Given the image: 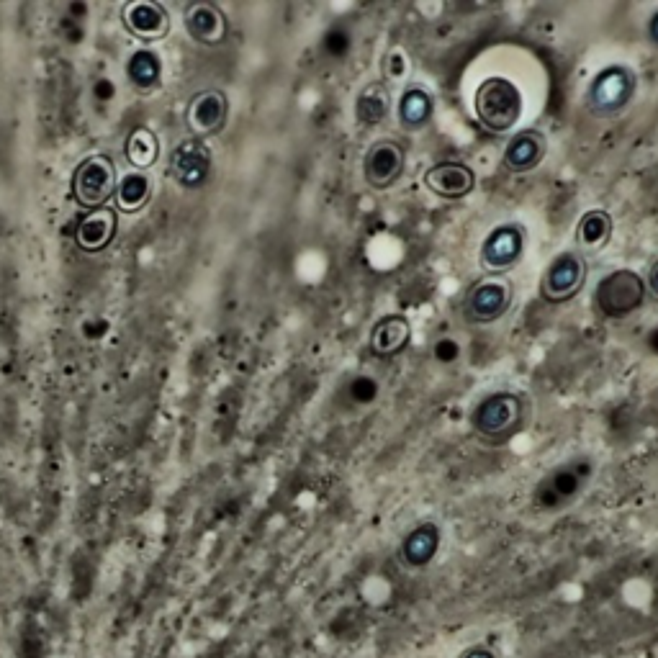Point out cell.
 Here are the masks:
<instances>
[{
  "mask_svg": "<svg viewBox=\"0 0 658 658\" xmlns=\"http://www.w3.org/2000/svg\"><path fill=\"white\" fill-rule=\"evenodd\" d=\"M522 90L504 75H489L473 93L476 119L491 134L512 132L522 119Z\"/></svg>",
  "mask_w": 658,
  "mask_h": 658,
  "instance_id": "obj_1",
  "label": "cell"
},
{
  "mask_svg": "<svg viewBox=\"0 0 658 658\" xmlns=\"http://www.w3.org/2000/svg\"><path fill=\"white\" fill-rule=\"evenodd\" d=\"M638 75L628 65H607L597 72L584 93V108L594 119H615L633 103Z\"/></svg>",
  "mask_w": 658,
  "mask_h": 658,
  "instance_id": "obj_2",
  "label": "cell"
},
{
  "mask_svg": "<svg viewBox=\"0 0 658 658\" xmlns=\"http://www.w3.org/2000/svg\"><path fill=\"white\" fill-rule=\"evenodd\" d=\"M525 422V401L515 391H494L476 404L471 414L473 432L489 443H504L515 437Z\"/></svg>",
  "mask_w": 658,
  "mask_h": 658,
  "instance_id": "obj_3",
  "label": "cell"
},
{
  "mask_svg": "<svg viewBox=\"0 0 658 658\" xmlns=\"http://www.w3.org/2000/svg\"><path fill=\"white\" fill-rule=\"evenodd\" d=\"M646 278L630 268H617L599 278L594 288V309L605 319L620 322L646 304Z\"/></svg>",
  "mask_w": 658,
  "mask_h": 658,
  "instance_id": "obj_4",
  "label": "cell"
},
{
  "mask_svg": "<svg viewBox=\"0 0 658 658\" xmlns=\"http://www.w3.org/2000/svg\"><path fill=\"white\" fill-rule=\"evenodd\" d=\"M587 283V260L576 250L558 252L540 278V299L548 304H566L581 294Z\"/></svg>",
  "mask_w": 658,
  "mask_h": 658,
  "instance_id": "obj_5",
  "label": "cell"
},
{
  "mask_svg": "<svg viewBox=\"0 0 658 658\" xmlns=\"http://www.w3.org/2000/svg\"><path fill=\"white\" fill-rule=\"evenodd\" d=\"M512 299H515L512 283L502 278H484L468 288L463 299V317L471 324H494L509 312Z\"/></svg>",
  "mask_w": 658,
  "mask_h": 658,
  "instance_id": "obj_6",
  "label": "cell"
},
{
  "mask_svg": "<svg viewBox=\"0 0 658 658\" xmlns=\"http://www.w3.org/2000/svg\"><path fill=\"white\" fill-rule=\"evenodd\" d=\"M527 232L522 224L507 222L491 229L486 240L481 242L479 263L486 273H507L515 268L525 255Z\"/></svg>",
  "mask_w": 658,
  "mask_h": 658,
  "instance_id": "obj_7",
  "label": "cell"
},
{
  "mask_svg": "<svg viewBox=\"0 0 658 658\" xmlns=\"http://www.w3.org/2000/svg\"><path fill=\"white\" fill-rule=\"evenodd\" d=\"M404 165L407 152L396 139H376L363 157V180L373 191H389L404 175Z\"/></svg>",
  "mask_w": 658,
  "mask_h": 658,
  "instance_id": "obj_8",
  "label": "cell"
},
{
  "mask_svg": "<svg viewBox=\"0 0 658 658\" xmlns=\"http://www.w3.org/2000/svg\"><path fill=\"white\" fill-rule=\"evenodd\" d=\"M72 191H75L78 204L88 206L90 211L101 209L116 191L114 162L103 155H93L80 162V168L75 170V180H72Z\"/></svg>",
  "mask_w": 658,
  "mask_h": 658,
  "instance_id": "obj_9",
  "label": "cell"
},
{
  "mask_svg": "<svg viewBox=\"0 0 658 658\" xmlns=\"http://www.w3.org/2000/svg\"><path fill=\"white\" fill-rule=\"evenodd\" d=\"M427 191L435 193L437 198L445 201H461L476 188V173L466 162H437L425 173Z\"/></svg>",
  "mask_w": 658,
  "mask_h": 658,
  "instance_id": "obj_10",
  "label": "cell"
},
{
  "mask_svg": "<svg viewBox=\"0 0 658 658\" xmlns=\"http://www.w3.org/2000/svg\"><path fill=\"white\" fill-rule=\"evenodd\" d=\"M545 152H548V137L540 129H522L504 147L502 165L512 175L533 173L545 160Z\"/></svg>",
  "mask_w": 658,
  "mask_h": 658,
  "instance_id": "obj_11",
  "label": "cell"
},
{
  "mask_svg": "<svg viewBox=\"0 0 658 658\" xmlns=\"http://www.w3.org/2000/svg\"><path fill=\"white\" fill-rule=\"evenodd\" d=\"M412 345V324L404 314H386L373 324L368 335V347L376 358H396Z\"/></svg>",
  "mask_w": 658,
  "mask_h": 658,
  "instance_id": "obj_12",
  "label": "cell"
},
{
  "mask_svg": "<svg viewBox=\"0 0 658 658\" xmlns=\"http://www.w3.org/2000/svg\"><path fill=\"white\" fill-rule=\"evenodd\" d=\"M227 114L229 101L222 90H204V93H198L191 101L186 119L193 134L209 137V134H216L227 124Z\"/></svg>",
  "mask_w": 658,
  "mask_h": 658,
  "instance_id": "obj_13",
  "label": "cell"
},
{
  "mask_svg": "<svg viewBox=\"0 0 658 658\" xmlns=\"http://www.w3.org/2000/svg\"><path fill=\"white\" fill-rule=\"evenodd\" d=\"M124 24L134 36L144 39V42H155L162 39L170 29V16L160 3L152 0H134L124 8Z\"/></svg>",
  "mask_w": 658,
  "mask_h": 658,
  "instance_id": "obj_14",
  "label": "cell"
},
{
  "mask_svg": "<svg viewBox=\"0 0 658 658\" xmlns=\"http://www.w3.org/2000/svg\"><path fill=\"white\" fill-rule=\"evenodd\" d=\"M612 232H615V219L610 211L605 209H592L581 216L576 224L574 240L579 247V255H599L612 242Z\"/></svg>",
  "mask_w": 658,
  "mask_h": 658,
  "instance_id": "obj_15",
  "label": "cell"
},
{
  "mask_svg": "<svg viewBox=\"0 0 658 658\" xmlns=\"http://www.w3.org/2000/svg\"><path fill=\"white\" fill-rule=\"evenodd\" d=\"M211 152L201 142H183L173 157V173L180 186L201 188L209 178Z\"/></svg>",
  "mask_w": 658,
  "mask_h": 658,
  "instance_id": "obj_16",
  "label": "cell"
},
{
  "mask_svg": "<svg viewBox=\"0 0 658 658\" xmlns=\"http://www.w3.org/2000/svg\"><path fill=\"white\" fill-rule=\"evenodd\" d=\"M440 540H443L440 527H437L435 522H422V525H417L414 530H409L407 538L401 540V561L412 566V569H422V566H427V563L437 556Z\"/></svg>",
  "mask_w": 658,
  "mask_h": 658,
  "instance_id": "obj_17",
  "label": "cell"
},
{
  "mask_svg": "<svg viewBox=\"0 0 658 658\" xmlns=\"http://www.w3.org/2000/svg\"><path fill=\"white\" fill-rule=\"evenodd\" d=\"M435 116V98L430 96V90L419 88V85H409L401 93L399 103H396V119L407 132H419Z\"/></svg>",
  "mask_w": 658,
  "mask_h": 658,
  "instance_id": "obj_18",
  "label": "cell"
},
{
  "mask_svg": "<svg viewBox=\"0 0 658 658\" xmlns=\"http://www.w3.org/2000/svg\"><path fill=\"white\" fill-rule=\"evenodd\" d=\"M186 26L201 44H222L227 39V18L211 3H193L186 11Z\"/></svg>",
  "mask_w": 658,
  "mask_h": 658,
  "instance_id": "obj_19",
  "label": "cell"
},
{
  "mask_svg": "<svg viewBox=\"0 0 658 658\" xmlns=\"http://www.w3.org/2000/svg\"><path fill=\"white\" fill-rule=\"evenodd\" d=\"M391 111V93L389 85L383 83V80H373V83L365 85L363 90L355 98V121L358 126H365V129H373L381 121H386Z\"/></svg>",
  "mask_w": 658,
  "mask_h": 658,
  "instance_id": "obj_20",
  "label": "cell"
},
{
  "mask_svg": "<svg viewBox=\"0 0 658 658\" xmlns=\"http://www.w3.org/2000/svg\"><path fill=\"white\" fill-rule=\"evenodd\" d=\"M116 234V214L106 206L101 209H93L83 222L78 224V232H75V240L83 247L85 252H98L103 247H108V242L114 240Z\"/></svg>",
  "mask_w": 658,
  "mask_h": 658,
  "instance_id": "obj_21",
  "label": "cell"
},
{
  "mask_svg": "<svg viewBox=\"0 0 658 658\" xmlns=\"http://www.w3.org/2000/svg\"><path fill=\"white\" fill-rule=\"evenodd\" d=\"M150 178L139 170H132V173H126L124 178L116 183V204H119L121 211H137L147 204V198H150Z\"/></svg>",
  "mask_w": 658,
  "mask_h": 658,
  "instance_id": "obj_22",
  "label": "cell"
},
{
  "mask_svg": "<svg viewBox=\"0 0 658 658\" xmlns=\"http://www.w3.org/2000/svg\"><path fill=\"white\" fill-rule=\"evenodd\" d=\"M126 157L134 170H147L157 160V139L150 129H134L129 142H126Z\"/></svg>",
  "mask_w": 658,
  "mask_h": 658,
  "instance_id": "obj_23",
  "label": "cell"
},
{
  "mask_svg": "<svg viewBox=\"0 0 658 658\" xmlns=\"http://www.w3.org/2000/svg\"><path fill=\"white\" fill-rule=\"evenodd\" d=\"M126 75L137 88H152L160 80V60L152 52H137L129 60Z\"/></svg>",
  "mask_w": 658,
  "mask_h": 658,
  "instance_id": "obj_24",
  "label": "cell"
},
{
  "mask_svg": "<svg viewBox=\"0 0 658 658\" xmlns=\"http://www.w3.org/2000/svg\"><path fill=\"white\" fill-rule=\"evenodd\" d=\"M576 489H579V479H576L574 473L571 471H561L556 473L548 484H545V494L548 497L543 499L545 507H551V504L561 502V499L571 497V494H576Z\"/></svg>",
  "mask_w": 658,
  "mask_h": 658,
  "instance_id": "obj_25",
  "label": "cell"
},
{
  "mask_svg": "<svg viewBox=\"0 0 658 658\" xmlns=\"http://www.w3.org/2000/svg\"><path fill=\"white\" fill-rule=\"evenodd\" d=\"M383 67H386V75H389L391 80L404 78V72H407V67H409L407 54L401 52V49H394V52L386 57V65H383Z\"/></svg>",
  "mask_w": 658,
  "mask_h": 658,
  "instance_id": "obj_26",
  "label": "cell"
},
{
  "mask_svg": "<svg viewBox=\"0 0 658 658\" xmlns=\"http://www.w3.org/2000/svg\"><path fill=\"white\" fill-rule=\"evenodd\" d=\"M646 36H648V42H651L653 47H658V11L653 13L651 18H648V24H646Z\"/></svg>",
  "mask_w": 658,
  "mask_h": 658,
  "instance_id": "obj_27",
  "label": "cell"
},
{
  "mask_svg": "<svg viewBox=\"0 0 658 658\" xmlns=\"http://www.w3.org/2000/svg\"><path fill=\"white\" fill-rule=\"evenodd\" d=\"M646 288L651 291L653 296L658 299V260L651 265V270H648V281H646Z\"/></svg>",
  "mask_w": 658,
  "mask_h": 658,
  "instance_id": "obj_28",
  "label": "cell"
},
{
  "mask_svg": "<svg viewBox=\"0 0 658 658\" xmlns=\"http://www.w3.org/2000/svg\"><path fill=\"white\" fill-rule=\"evenodd\" d=\"M461 658H497V656H494V651H491V648L476 646V648H468V651L463 653Z\"/></svg>",
  "mask_w": 658,
  "mask_h": 658,
  "instance_id": "obj_29",
  "label": "cell"
}]
</instances>
